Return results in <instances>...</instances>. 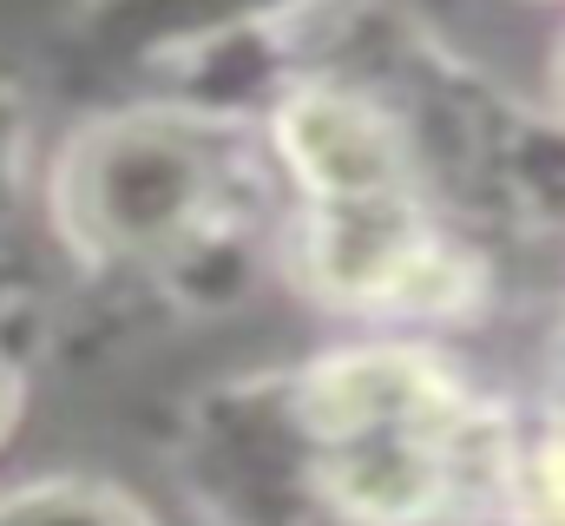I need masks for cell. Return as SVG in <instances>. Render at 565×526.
<instances>
[{
	"mask_svg": "<svg viewBox=\"0 0 565 526\" xmlns=\"http://www.w3.org/2000/svg\"><path fill=\"white\" fill-rule=\"evenodd\" d=\"M13 151H20V113L0 93V211H7V191H13Z\"/></svg>",
	"mask_w": 565,
	"mask_h": 526,
	"instance_id": "cell-6",
	"label": "cell"
},
{
	"mask_svg": "<svg viewBox=\"0 0 565 526\" xmlns=\"http://www.w3.org/2000/svg\"><path fill=\"white\" fill-rule=\"evenodd\" d=\"M7 414H13V382H7V369H0V434H7Z\"/></svg>",
	"mask_w": 565,
	"mask_h": 526,
	"instance_id": "cell-7",
	"label": "cell"
},
{
	"mask_svg": "<svg viewBox=\"0 0 565 526\" xmlns=\"http://www.w3.org/2000/svg\"><path fill=\"white\" fill-rule=\"evenodd\" d=\"M0 526H145V520L99 487H33V494L0 501Z\"/></svg>",
	"mask_w": 565,
	"mask_h": 526,
	"instance_id": "cell-5",
	"label": "cell"
},
{
	"mask_svg": "<svg viewBox=\"0 0 565 526\" xmlns=\"http://www.w3.org/2000/svg\"><path fill=\"white\" fill-rule=\"evenodd\" d=\"M500 487L513 526H565V408L500 454Z\"/></svg>",
	"mask_w": 565,
	"mask_h": 526,
	"instance_id": "cell-4",
	"label": "cell"
},
{
	"mask_svg": "<svg viewBox=\"0 0 565 526\" xmlns=\"http://www.w3.org/2000/svg\"><path fill=\"white\" fill-rule=\"evenodd\" d=\"M559 93H565V53H559Z\"/></svg>",
	"mask_w": 565,
	"mask_h": 526,
	"instance_id": "cell-8",
	"label": "cell"
},
{
	"mask_svg": "<svg viewBox=\"0 0 565 526\" xmlns=\"http://www.w3.org/2000/svg\"><path fill=\"white\" fill-rule=\"evenodd\" d=\"M277 145L289 171L302 178L309 204L408 185V158H402L395 126L349 93H296L277 113Z\"/></svg>",
	"mask_w": 565,
	"mask_h": 526,
	"instance_id": "cell-3",
	"label": "cell"
},
{
	"mask_svg": "<svg viewBox=\"0 0 565 526\" xmlns=\"http://www.w3.org/2000/svg\"><path fill=\"white\" fill-rule=\"evenodd\" d=\"M224 211V158L211 132L178 113H126L66 145L60 224L79 251L113 263H164Z\"/></svg>",
	"mask_w": 565,
	"mask_h": 526,
	"instance_id": "cell-2",
	"label": "cell"
},
{
	"mask_svg": "<svg viewBox=\"0 0 565 526\" xmlns=\"http://www.w3.org/2000/svg\"><path fill=\"white\" fill-rule=\"evenodd\" d=\"M316 481L355 526H427L460 501V474H500L467 389L422 349H342L302 382Z\"/></svg>",
	"mask_w": 565,
	"mask_h": 526,
	"instance_id": "cell-1",
	"label": "cell"
}]
</instances>
